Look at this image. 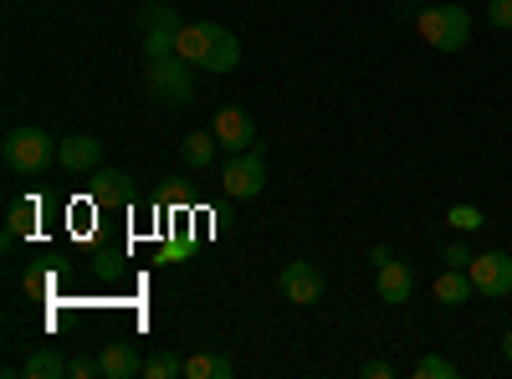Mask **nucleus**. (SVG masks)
Segmentation results:
<instances>
[{"instance_id": "6ab92c4d", "label": "nucleus", "mask_w": 512, "mask_h": 379, "mask_svg": "<svg viewBox=\"0 0 512 379\" xmlns=\"http://www.w3.org/2000/svg\"><path fill=\"white\" fill-rule=\"evenodd\" d=\"M31 231H36V205L31 200H16L11 205V226H6V246L21 241V236H31Z\"/></svg>"}, {"instance_id": "9b49d317", "label": "nucleus", "mask_w": 512, "mask_h": 379, "mask_svg": "<svg viewBox=\"0 0 512 379\" xmlns=\"http://www.w3.org/2000/svg\"><path fill=\"white\" fill-rule=\"evenodd\" d=\"M374 287H379V303L400 308V303H410V292H415V272H410L405 262H384Z\"/></svg>"}, {"instance_id": "ddd939ff", "label": "nucleus", "mask_w": 512, "mask_h": 379, "mask_svg": "<svg viewBox=\"0 0 512 379\" xmlns=\"http://www.w3.org/2000/svg\"><path fill=\"white\" fill-rule=\"evenodd\" d=\"M93 200H98V205H128V200H134V185H128L123 170H108V164H98V170H93Z\"/></svg>"}, {"instance_id": "20e7f679", "label": "nucleus", "mask_w": 512, "mask_h": 379, "mask_svg": "<svg viewBox=\"0 0 512 379\" xmlns=\"http://www.w3.org/2000/svg\"><path fill=\"white\" fill-rule=\"evenodd\" d=\"M149 93L164 103V108H185L195 98V82H190V62L180 52L169 57H149Z\"/></svg>"}, {"instance_id": "1a4fd4ad", "label": "nucleus", "mask_w": 512, "mask_h": 379, "mask_svg": "<svg viewBox=\"0 0 512 379\" xmlns=\"http://www.w3.org/2000/svg\"><path fill=\"white\" fill-rule=\"evenodd\" d=\"M210 129H216L221 149H231V154H246V149L256 144V123H251V113H241V108H221L216 118H210Z\"/></svg>"}, {"instance_id": "2eb2a0df", "label": "nucleus", "mask_w": 512, "mask_h": 379, "mask_svg": "<svg viewBox=\"0 0 512 379\" xmlns=\"http://www.w3.org/2000/svg\"><path fill=\"white\" fill-rule=\"evenodd\" d=\"M216 149H221L216 129H195V134H185V144H180V159L190 164V170H205V164L216 159Z\"/></svg>"}, {"instance_id": "39448f33", "label": "nucleus", "mask_w": 512, "mask_h": 379, "mask_svg": "<svg viewBox=\"0 0 512 379\" xmlns=\"http://www.w3.org/2000/svg\"><path fill=\"white\" fill-rule=\"evenodd\" d=\"M221 190H226L231 200H256V195L267 190V159L256 154V149L231 154L226 170H221Z\"/></svg>"}, {"instance_id": "9d476101", "label": "nucleus", "mask_w": 512, "mask_h": 379, "mask_svg": "<svg viewBox=\"0 0 512 379\" xmlns=\"http://www.w3.org/2000/svg\"><path fill=\"white\" fill-rule=\"evenodd\" d=\"M57 159H62V170H67V175H88V170H98V164H103V139H93V134H72V139L57 144Z\"/></svg>"}, {"instance_id": "f3484780", "label": "nucleus", "mask_w": 512, "mask_h": 379, "mask_svg": "<svg viewBox=\"0 0 512 379\" xmlns=\"http://www.w3.org/2000/svg\"><path fill=\"white\" fill-rule=\"evenodd\" d=\"M185 374H190V379H231L236 364H231L226 354H190V359H185Z\"/></svg>"}, {"instance_id": "6e6552de", "label": "nucleus", "mask_w": 512, "mask_h": 379, "mask_svg": "<svg viewBox=\"0 0 512 379\" xmlns=\"http://www.w3.org/2000/svg\"><path fill=\"white\" fill-rule=\"evenodd\" d=\"M466 272H472V287L482 298H512V257L507 251H477Z\"/></svg>"}, {"instance_id": "7ed1b4c3", "label": "nucleus", "mask_w": 512, "mask_h": 379, "mask_svg": "<svg viewBox=\"0 0 512 379\" xmlns=\"http://www.w3.org/2000/svg\"><path fill=\"white\" fill-rule=\"evenodd\" d=\"M0 154H6L11 175H41L57 159V144H52L47 129H11L6 144H0Z\"/></svg>"}, {"instance_id": "412c9836", "label": "nucleus", "mask_w": 512, "mask_h": 379, "mask_svg": "<svg viewBox=\"0 0 512 379\" xmlns=\"http://www.w3.org/2000/svg\"><path fill=\"white\" fill-rule=\"evenodd\" d=\"M415 379H456V364H451L446 354H425V359L415 364Z\"/></svg>"}, {"instance_id": "393cba45", "label": "nucleus", "mask_w": 512, "mask_h": 379, "mask_svg": "<svg viewBox=\"0 0 512 379\" xmlns=\"http://www.w3.org/2000/svg\"><path fill=\"white\" fill-rule=\"evenodd\" d=\"M93 374H103L98 359H72V379H93Z\"/></svg>"}, {"instance_id": "f8f14e48", "label": "nucleus", "mask_w": 512, "mask_h": 379, "mask_svg": "<svg viewBox=\"0 0 512 379\" xmlns=\"http://www.w3.org/2000/svg\"><path fill=\"white\" fill-rule=\"evenodd\" d=\"M477 298V287H472V272L466 267H446L436 277V303L441 308H461V303H472Z\"/></svg>"}, {"instance_id": "4be33fe9", "label": "nucleus", "mask_w": 512, "mask_h": 379, "mask_svg": "<svg viewBox=\"0 0 512 379\" xmlns=\"http://www.w3.org/2000/svg\"><path fill=\"white\" fill-rule=\"evenodd\" d=\"M487 26L492 31H512V0H492V6H487Z\"/></svg>"}, {"instance_id": "a211bd4d", "label": "nucleus", "mask_w": 512, "mask_h": 379, "mask_svg": "<svg viewBox=\"0 0 512 379\" xmlns=\"http://www.w3.org/2000/svg\"><path fill=\"white\" fill-rule=\"evenodd\" d=\"M446 226H451V231H461V236H472V231H482V226H487V216H482V205H466V200H461V205H451V210H446Z\"/></svg>"}, {"instance_id": "4468645a", "label": "nucleus", "mask_w": 512, "mask_h": 379, "mask_svg": "<svg viewBox=\"0 0 512 379\" xmlns=\"http://www.w3.org/2000/svg\"><path fill=\"white\" fill-rule=\"evenodd\" d=\"M98 364H103V379H134V374H144V359L134 354V344H103Z\"/></svg>"}, {"instance_id": "b1692460", "label": "nucleus", "mask_w": 512, "mask_h": 379, "mask_svg": "<svg viewBox=\"0 0 512 379\" xmlns=\"http://www.w3.org/2000/svg\"><path fill=\"white\" fill-rule=\"evenodd\" d=\"M359 374H364V379H395V374H400V369H395V364H390V359H369V364H364V369H359Z\"/></svg>"}, {"instance_id": "5701e85b", "label": "nucleus", "mask_w": 512, "mask_h": 379, "mask_svg": "<svg viewBox=\"0 0 512 379\" xmlns=\"http://www.w3.org/2000/svg\"><path fill=\"white\" fill-rule=\"evenodd\" d=\"M472 257H477V251L466 246V241H451V246L441 251V262H446V267H472Z\"/></svg>"}, {"instance_id": "a878e982", "label": "nucleus", "mask_w": 512, "mask_h": 379, "mask_svg": "<svg viewBox=\"0 0 512 379\" xmlns=\"http://www.w3.org/2000/svg\"><path fill=\"white\" fill-rule=\"evenodd\" d=\"M502 354H507V364H512V333H507V339H502Z\"/></svg>"}, {"instance_id": "aec40b11", "label": "nucleus", "mask_w": 512, "mask_h": 379, "mask_svg": "<svg viewBox=\"0 0 512 379\" xmlns=\"http://www.w3.org/2000/svg\"><path fill=\"white\" fill-rule=\"evenodd\" d=\"M175 374H185V359H175V354H149L144 359V379H175Z\"/></svg>"}, {"instance_id": "f257e3e1", "label": "nucleus", "mask_w": 512, "mask_h": 379, "mask_svg": "<svg viewBox=\"0 0 512 379\" xmlns=\"http://www.w3.org/2000/svg\"><path fill=\"white\" fill-rule=\"evenodd\" d=\"M175 52H180L195 72H236V67H241V41H236V31H226L221 21H185Z\"/></svg>"}, {"instance_id": "0eeeda50", "label": "nucleus", "mask_w": 512, "mask_h": 379, "mask_svg": "<svg viewBox=\"0 0 512 379\" xmlns=\"http://www.w3.org/2000/svg\"><path fill=\"white\" fill-rule=\"evenodd\" d=\"M277 287H282V298L297 303V308H318L323 292H328V282H323V272L313 262H287L277 272Z\"/></svg>"}, {"instance_id": "dca6fc26", "label": "nucleus", "mask_w": 512, "mask_h": 379, "mask_svg": "<svg viewBox=\"0 0 512 379\" xmlns=\"http://www.w3.org/2000/svg\"><path fill=\"white\" fill-rule=\"evenodd\" d=\"M21 374H26V379H67V374H72V359H62L57 349H36V354L21 364Z\"/></svg>"}, {"instance_id": "423d86ee", "label": "nucleus", "mask_w": 512, "mask_h": 379, "mask_svg": "<svg viewBox=\"0 0 512 379\" xmlns=\"http://www.w3.org/2000/svg\"><path fill=\"white\" fill-rule=\"evenodd\" d=\"M180 16L164 6V0H154V6L139 11V31H144V57H169L175 52V41H180Z\"/></svg>"}, {"instance_id": "f03ea898", "label": "nucleus", "mask_w": 512, "mask_h": 379, "mask_svg": "<svg viewBox=\"0 0 512 379\" xmlns=\"http://www.w3.org/2000/svg\"><path fill=\"white\" fill-rule=\"evenodd\" d=\"M415 31L425 47H436V52H461L466 41H472V16H466L461 6H425L415 16Z\"/></svg>"}]
</instances>
